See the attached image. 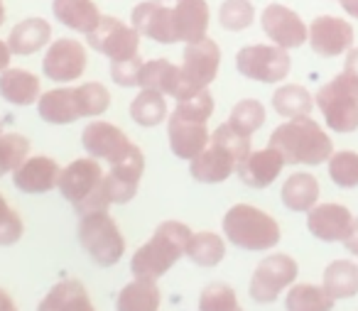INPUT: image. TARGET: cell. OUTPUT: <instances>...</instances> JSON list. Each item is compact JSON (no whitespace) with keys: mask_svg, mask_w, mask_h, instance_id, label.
Listing matches in <instances>:
<instances>
[{"mask_svg":"<svg viewBox=\"0 0 358 311\" xmlns=\"http://www.w3.org/2000/svg\"><path fill=\"white\" fill-rule=\"evenodd\" d=\"M192 228L179 221H162L155 228L152 238L135 250L130 257V272L135 280L157 282L164 277L182 257H187V247L192 243Z\"/></svg>","mask_w":358,"mask_h":311,"instance_id":"cell-1","label":"cell"},{"mask_svg":"<svg viewBox=\"0 0 358 311\" xmlns=\"http://www.w3.org/2000/svg\"><path fill=\"white\" fill-rule=\"evenodd\" d=\"M250 154V138L241 135L229 123L219 125L211 140L189 162V174L199 184H221L238 169V164Z\"/></svg>","mask_w":358,"mask_h":311,"instance_id":"cell-2","label":"cell"},{"mask_svg":"<svg viewBox=\"0 0 358 311\" xmlns=\"http://www.w3.org/2000/svg\"><path fill=\"white\" fill-rule=\"evenodd\" d=\"M268 145L282 154L285 164H309V167H317L322 162H329V157L334 154L331 138L309 115L289 118L287 123L278 125L273 130V135H270Z\"/></svg>","mask_w":358,"mask_h":311,"instance_id":"cell-3","label":"cell"},{"mask_svg":"<svg viewBox=\"0 0 358 311\" xmlns=\"http://www.w3.org/2000/svg\"><path fill=\"white\" fill-rule=\"evenodd\" d=\"M57 189L76 208L79 216L91 211H108L110 206L108 189H106V172L101 169L99 159L94 157H81L66 164L59 174Z\"/></svg>","mask_w":358,"mask_h":311,"instance_id":"cell-4","label":"cell"},{"mask_svg":"<svg viewBox=\"0 0 358 311\" xmlns=\"http://www.w3.org/2000/svg\"><path fill=\"white\" fill-rule=\"evenodd\" d=\"M224 236L229 243H234L236 247L248 252H263L273 250L280 243V226L270 213H265L263 208L250 206V203H236L226 211L224 221Z\"/></svg>","mask_w":358,"mask_h":311,"instance_id":"cell-5","label":"cell"},{"mask_svg":"<svg viewBox=\"0 0 358 311\" xmlns=\"http://www.w3.org/2000/svg\"><path fill=\"white\" fill-rule=\"evenodd\" d=\"M79 243L99 267H113L125 255V238L108 211L84 213L79 221Z\"/></svg>","mask_w":358,"mask_h":311,"instance_id":"cell-6","label":"cell"},{"mask_svg":"<svg viewBox=\"0 0 358 311\" xmlns=\"http://www.w3.org/2000/svg\"><path fill=\"white\" fill-rule=\"evenodd\" d=\"M314 103L319 106L324 120L334 133L358 130V84L348 79L343 71L317 91Z\"/></svg>","mask_w":358,"mask_h":311,"instance_id":"cell-7","label":"cell"},{"mask_svg":"<svg viewBox=\"0 0 358 311\" xmlns=\"http://www.w3.org/2000/svg\"><path fill=\"white\" fill-rule=\"evenodd\" d=\"M297 275L299 267L294 257L285 255V252H273V255L263 257L255 267L253 277H250V299L258 301V304H273L287 287L294 284Z\"/></svg>","mask_w":358,"mask_h":311,"instance_id":"cell-8","label":"cell"},{"mask_svg":"<svg viewBox=\"0 0 358 311\" xmlns=\"http://www.w3.org/2000/svg\"><path fill=\"white\" fill-rule=\"evenodd\" d=\"M289 59L287 50L278 45H248L236 55V69L241 76L260 84H280L287 79Z\"/></svg>","mask_w":358,"mask_h":311,"instance_id":"cell-9","label":"cell"},{"mask_svg":"<svg viewBox=\"0 0 358 311\" xmlns=\"http://www.w3.org/2000/svg\"><path fill=\"white\" fill-rule=\"evenodd\" d=\"M221 66V47L214 40L204 37L199 42H189L185 47L182 59V81H185V99L201 89H209L211 81L219 76Z\"/></svg>","mask_w":358,"mask_h":311,"instance_id":"cell-10","label":"cell"},{"mask_svg":"<svg viewBox=\"0 0 358 311\" xmlns=\"http://www.w3.org/2000/svg\"><path fill=\"white\" fill-rule=\"evenodd\" d=\"M86 42L91 50L101 52L110 62L130 59L140 52V32L118 17H101L96 30L86 35Z\"/></svg>","mask_w":358,"mask_h":311,"instance_id":"cell-11","label":"cell"},{"mask_svg":"<svg viewBox=\"0 0 358 311\" xmlns=\"http://www.w3.org/2000/svg\"><path fill=\"white\" fill-rule=\"evenodd\" d=\"M86 64H89L86 47L71 37H62L57 42H50L42 59V71L55 84H71L84 76Z\"/></svg>","mask_w":358,"mask_h":311,"instance_id":"cell-12","label":"cell"},{"mask_svg":"<svg viewBox=\"0 0 358 311\" xmlns=\"http://www.w3.org/2000/svg\"><path fill=\"white\" fill-rule=\"evenodd\" d=\"M260 25L268 40L282 50H297L309 40V27L304 25L302 17L292 8L280 6V3H270L265 8L260 15Z\"/></svg>","mask_w":358,"mask_h":311,"instance_id":"cell-13","label":"cell"},{"mask_svg":"<svg viewBox=\"0 0 358 311\" xmlns=\"http://www.w3.org/2000/svg\"><path fill=\"white\" fill-rule=\"evenodd\" d=\"M143 172H145V154L133 143L128 147V152L120 159H115L110 164L108 174H106V189H108L110 203H128L130 198H135Z\"/></svg>","mask_w":358,"mask_h":311,"instance_id":"cell-14","label":"cell"},{"mask_svg":"<svg viewBox=\"0 0 358 311\" xmlns=\"http://www.w3.org/2000/svg\"><path fill=\"white\" fill-rule=\"evenodd\" d=\"M167 140L174 157L192 162L209 145L211 133L204 120H194L189 115H182L179 110H172L167 118Z\"/></svg>","mask_w":358,"mask_h":311,"instance_id":"cell-15","label":"cell"},{"mask_svg":"<svg viewBox=\"0 0 358 311\" xmlns=\"http://www.w3.org/2000/svg\"><path fill=\"white\" fill-rule=\"evenodd\" d=\"M309 45L319 57H341L353 47V27L343 17L319 15L309 25Z\"/></svg>","mask_w":358,"mask_h":311,"instance_id":"cell-16","label":"cell"},{"mask_svg":"<svg viewBox=\"0 0 358 311\" xmlns=\"http://www.w3.org/2000/svg\"><path fill=\"white\" fill-rule=\"evenodd\" d=\"M81 145H84L86 154L94 159H103V162L113 164L115 159H120L133 143L128 140V135L113 123L106 120H94L84 128L81 133Z\"/></svg>","mask_w":358,"mask_h":311,"instance_id":"cell-17","label":"cell"},{"mask_svg":"<svg viewBox=\"0 0 358 311\" xmlns=\"http://www.w3.org/2000/svg\"><path fill=\"white\" fill-rule=\"evenodd\" d=\"M130 22L140 32V37H148L159 45H174V22H172V8H167L159 0H145L138 3L130 13Z\"/></svg>","mask_w":358,"mask_h":311,"instance_id":"cell-18","label":"cell"},{"mask_svg":"<svg viewBox=\"0 0 358 311\" xmlns=\"http://www.w3.org/2000/svg\"><path fill=\"white\" fill-rule=\"evenodd\" d=\"M59 174L62 167L55 159L45 157V154H37V157H27L13 172V184L22 194H47L52 189H57Z\"/></svg>","mask_w":358,"mask_h":311,"instance_id":"cell-19","label":"cell"},{"mask_svg":"<svg viewBox=\"0 0 358 311\" xmlns=\"http://www.w3.org/2000/svg\"><path fill=\"white\" fill-rule=\"evenodd\" d=\"M211 10L206 0H174L172 8V22H174V37L177 42H199L209 32Z\"/></svg>","mask_w":358,"mask_h":311,"instance_id":"cell-20","label":"cell"},{"mask_svg":"<svg viewBox=\"0 0 358 311\" xmlns=\"http://www.w3.org/2000/svg\"><path fill=\"white\" fill-rule=\"evenodd\" d=\"M285 167V157L278 152L275 147H265V150H250V154L238 164L236 174L241 177V182L250 189H265L280 177Z\"/></svg>","mask_w":358,"mask_h":311,"instance_id":"cell-21","label":"cell"},{"mask_svg":"<svg viewBox=\"0 0 358 311\" xmlns=\"http://www.w3.org/2000/svg\"><path fill=\"white\" fill-rule=\"evenodd\" d=\"M353 216L341 203H317L307 211V228L314 238L324 243H338L343 240Z\"/></svg>","mask_w":358,"mask_h":311,"instance_id":"cell-22","label":"cell"},{"mask_svg":"<svg viewBox=\"0 0 358 311\" xmlns=\"http://www.w3.org/2000/svg\"><path fill=\"white\" fill-rule=\"evenodd\" d=\"M37 113L50 125H69L81 118V106L76 89L64 86V89L45 91L37 101Z\"/></svg>","mask_w":358,"mask_h":311,"instance_id":"cell-23","label":"cell"},{"mask_svg":"<svg viewBox=\"0 0 358 311\" xmlns=\"http://www.w3.org/2000/svg\"><path fill=\"white\" fill-rule=\"evenodd\" d=\"M140 89H152L172 99H185V81H182V69L174 66L167 59H152L145 62L140 69Z\"/></svg>","mask_w":358,"mask_h":311,"instance_id":"cell-24","label":"cell"},{"mask_svg":"<svg viewBox=\"0 0 358 311\" xmlns=\"http://www.w3.org/2000/svg\"><path fill=\"white\" fill-rule=\"evenodd\" d=\"M52 42V25L45 17H27V20L17 22L8 35V47L13 55L17 57H30L35 52L50 47Z\"/></svg>","mask_w":358,"mask_h":311,"instance_id":"cell-25","label":"cell"},{"mask_svg":"<svg viewBox=\"0 0 358 311\" xmlns=\"http://www.w3.org/2000/svg\"><path fill=\"white\" fill-rule=\"evenodd\" d=\"M52 13L57 22L81 35L94 32L103 17L94 0H52Z\"/></svg>","mask_w":358,"mask_h":311,"instance_id":"cell-26","label":"cell"},{"mask_svg":"<svg viewBox=\"0 0 358 311\" xmlns=\"http://www.w3.org/2000/svg\"><path fill=\"white\" fill-rule=\"evenodd\" d=\"M0 96L8 101L10 106H32L40 101L42 89L37 74L27 69H13L8 66L3 74H0Z\"/></svg>","mask_w":358,"mask_h":311,"instance_id":"cell-27","label":"cell"},{"mask_svg":"<svg viewBox=\"0 0 358 311\" xmlns=\"http://www.w3.org/2000/svg\"><path fill=\"white\" fill-rule=\"evenodd\" d=\"M37 311H96V306L79 280H64L47 291Z\"/></svg>","mask_w":358,"mask_h":311,"instance_id":"cell-28","label":"cell"},{"mask_svg":"<svg viewBox=\"0 0 358 311\" xmlns=\"http://www.w3.org/2000/svg\"><path fill=\"white\" fill-rule=\"evenodd\" d=\"M285 208L294 213H307L309 208L317 206L319 201V182L314 174L309 172H297L292 177L285 179L282 191H280Z\"/></svg>","mask_w":358,"mask_h":311,"instance_id":"cell-29","label":"cell"},{"mask_svg":"<svg viewBox=\"0 0 358 311\" xmlns=\"http://www.w3.org/2000/svg\"><path fill=\"white\" fill-rule=\"evenodd\" d=\"M159 287L150 280H133L115 296V311H159Z\"/></svg>","mask_w":358,"mask_h":311,"instance_id":"cell-30","label":"cell"},{"mask_svg":"<svg viewBox=\"0 0 358 311\" xmlns=\"http://www.w3.org/2000/svg\"><path fill=\"white\" fill-rule=\"evenodd\" d=\"M322 284L334 299H351L358 294V265L351 260H334L324 270Z\"/></svg>","mask_w":358,"mask_h":311,"instance_id":"cell-31","label":"cell"},{"mask_svg":"<svg viewBox=\"0 0 358 311\" xmlns=\"http://www.w3.org/2000/svg\"><path fill=\"white\" fill-rule=\"evenodd\" d=\"M130 118L138 125H143V128H155V125L164 123L169 118L164 94L152 89H143L130 101Z\"/></svg>","mask_w":358,"mask_h":311,"instance_id":"cell-32","label":"cell"},{"mask_svg":"<svg viewBox=\"0 0 358 311\" xmlns=\"http://www.w3.org/2000/svg\"><path fill=\"white\" fill-rule=\"evenodd\" d=\"M314 108V99L304 86L285 84L273 94V110L282 118H302L309 115Z\"/></svg>","mask_w":358,"mask_h":311,"instance_id":"cell-33","label":"cell"},{"mask_svg":"<svg viewBox=\"0 0 358 311\" xmlns=\"http://www.w3.org/2000/svg\"><path fill=\"white\" fill-rule=\"evenodd\" d=\"M334 296L324 289V284H292V289L285 296L287 311H331Z\"/></svg>","mask_w":358,"mask_h":311,"instance_id":"cell-34","label":"cell"},{"mask_svg":"<svg viewBox=\"0 0 358 311\" xmlns=\"http://www.w3.org/2000/svg\"><path fill=\"white\" fill-rule=\"evenodd\" d=\"M187 257L199 267H216L226 257V243L221 236L211 231H201L192 236V243L187 247Z\"/></svg>","mask_w":358,"mask_h":311,"instance_id":"cell-35","label":"cell"},{"mask_svg":"<svg viewBox=\"0 0 358 311\" xmlns=\"http://www.w3.org/2000/svg\"><path fill=\"white\" fill-rule=\"evenodd\" d=\"M229 125L236 128L241 135H253L265 125V106L255 99H243L231 108Z\"/></svg>","mask_w":358,"mask_h":311,"instance_id":"cell-36","label":"cell"},{"mask_svg":"<svg viewBox=\"0 0 358 311\" xmlns=\"http://www.w3.org/2000/svg\"><path fill=\"white\" fill-rule=\"evenodd\" d=\"M30 157V140L20 133L0 135V179L13 174L25 159Z\"/></svg>","mask_w":358,"mask_h":311,"instance_id":"cell-37","label":"cell"},{"mask_svg":"<svg viewBox=\"0 0 358 311\" xmlns=\"http://www.w3.org/2000/svg\"><path fill=\"white\" fill-rule=\"evenodd\" d=\"M255 8L250 0H224L219 8V22L229 32H243L253 25Z\"/></svg>","mask_w":358,"mask_h":311,"instance_id":"cell-38","label":"cell"},{"mask_svg":"<svg viewBox=\"0 0 358 311\" xmlns=\"http://www.w3.org/2000/svg\"><path fill=\"white\" fill-rule=\"evenodd\" d=\"M329 177L336 187L356 189L358 187V152L341 150L329 157Z\"/></svg>","mask_w":358,"mask_h":311,"instance_id":"cell-39","label":"cell"},{"mask_svg":"<svg viewBox=\"0 0 358 311\" xmlns=\"http://www.w3.org/2000/svg\"><path fill=\"white\" fill-rule=\"evenodd\" d=\"M76 96H79L81 118H99V115H103L110 108L108 89L103 84H99V81L76 86Z\"/></svg>","mask_w":358,"mask_h":311,"instance_id":"cell-40","label":"cell"},{"mask_svg":"<svg viewBox=\"0 0 358 311\" xmlns=\"http://www.w3.org/2000/svg\"><path fill=\"white\" fill-rule=\"evenodd\" d=\"M199 311H243V306L238 304L234 287L224 282H211L199 294Z\"/></svg>","mask_w":358,"mask_h":311,"instance_id":"cell-41","label":"cell"},{"mask_svg":"<svg viewBox=\"0 0 358 311\" xmlns=\"http://www.w3.org/2000/svg\"><path fill=\"white\" fill-rule=\"evenodd\" d=\"M22 231H25V226H22L20 213L0 194V247L15 245L22 238Z\"/></svg>","mask_w":358,"mask_h":311,"instance_id":"cell-42","label":"cell"},{"mask_svg":"<svg viewBox=\"0 0 358 311\" xmlns=\"http://www.w3.org/2000/svg\"><path fill=\"white\" fill-rule=\"evenodd\" d=\"M145 62L138 57H130V59H120V62H110V79L115 81L123 89H133L140 81V69H143Z\"/></svg>","mask_w":358,"mask_h":311,"instance_id":"cell-43","label":"cell"},{"mask_svg":"<svg viewBox=\"0 0 358 311\" xmlns=\"http://www.w3.org/2000/svg\"><path fill=\"white\" fill-rule=\"evenodd\" d=\"M343 247H346L351 255H358V218H353L351 226H348L346 236H343Z\"/></svg>","mask_w":358,"mask_h":311,"instance_id":"cell-44","label":"cell"},{"mask_svg":"<svg viewBox=\"0 0 358 311\" xmlns=\"http://www.w3.org/2000/svg\"><path fill=\"white\" fill-rule=\"evenodd\" d=\"M343 74L348 76V79H353L358 84V47L356 50H348V55H346V64H343Z\"/></svg>","mask_w":358,"mask_h":311,"instance_id":"cell-45","label":"cell"},{"mask_svg":"<svg viewBox=\"0 0 358 311\" xmlns=\"http://www.w3.org/2000/svg\"><path fill=\"white\" fill-rule=\"evenodd\" d=\"M10 59H13V52H10V47H8V42H3L0 40V74L10 66Z\"/></svg>","mask_w":358,"mask_h":311,"instance_id":"cell-46","label":"cell"},{"mask_svg":"<svg viewBox=\"0 0 358 311\" xmlns=\"http://www.w3.org/2000/svg\"><path fill=\"white\" fill-rule=\"evenodd\" d=\"M0 311H17V304L6 289H0Z\"/></svg>","mask_w":358,"mask_h":311,"instance_id":"cell-47","label":"cell"},{"mask_svg":"<svg viewBox=\"0 0 358 311\" xmlns=\"http://www.w3.org/2000/svg\"><path fill=\"white\" fill-rule=\"evenodd\" d=\"M338 3H341L343 13H348V15L358 20V0H338Z\"/></svg>","mask_w":358,"mask_h":311,"instance_id":"cell-48","label":"cell"},{"mask_svg":"<svg viewBox=\"0 0 358 311\" xmlns=\"http://www.w3.org/2000/svg\"><path fill=\"white\" fill-rule=\"evenodd\" d=\"M6 17H8V13H6V3L0 0V27L6 25Z\"/></svg>","mask_w":358,"mask_h":311,"instance_id":"cell-49","label":"cell"},{"mask_svg":"<svg viewBox=\"0 0 358 311\" xmlns=\"http://www.w3.org/2000/svg\"><path fill=\"white\" fill-rule=\"evenodd\" d=\"M0 135H3V120H0Z\"/></svg>","mask_w":358,"mask_h":311,"instance_id":"cell-50","label":"cell"},{"mask_svg":"<svg viewBox=\"0 0 358 311\" xmlns=\"http://www.w3.org/2000/svg\"><path fill=\"white\" fill-rule=\"evenodd\" d=\"M159 3H167V0H159Z\"/></svg>","mask_w":358,"mask_h":311,"instance_id":"cell-51","label":"cell"}]
</instances>
